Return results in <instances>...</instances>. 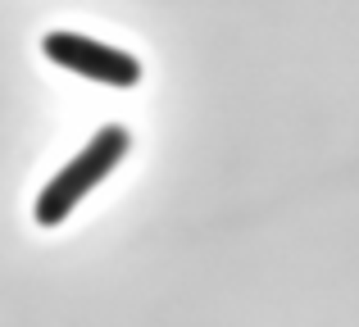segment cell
<instances>
[{
	"mask_svg": "<svg viewBox=\"0 0 359 327\" xmlns=\"http://www.w3.org/2000/svg\"><path fill=\"white\" fill-rule=\"evenodd\" d=\"M128 151H132L128 127H118V123L100 127V132L91 137V141L41 186V191H36V204H32L36 228H60V223L69 218V214L78 209V204L123 164V155H128Z\"/></svg>",
	"mask_w": 359,
	"mask_h": 327,
	"instance_id": "6da1fadb",
	"label": "cell"
},
{
	"mask_svg": "<svg viewBox=\"0 0 359 327\" xmlns=\"http://www.w3.org/2000/svg\"><path fill=\"white\" fill-rule=\"evenodd\" d=\"M41 55L60 69L78 73V78L96 82V87H137L141 82V60L109 41H96V36H82V32H46L41 36Z\"/></svg>",
	"mask_w": 359,
	"mask_h": 327,
	"instance_id": "7a4b0ae2",
	"label": "cell"
}]
</instances>
